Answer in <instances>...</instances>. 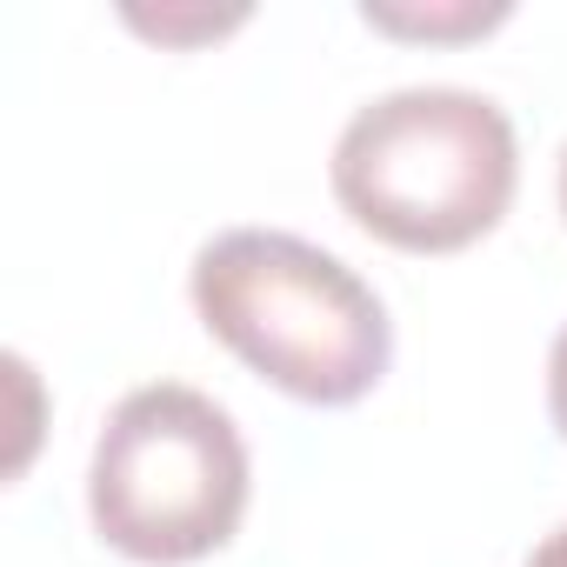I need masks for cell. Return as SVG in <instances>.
<instances>
[{
	"label": "cell",
	"instance_id": "obj_8",
	"mask_svg": "<svg viewBox=\"0 0 567 567\" xmlns=\"http://www.w3.org/2000/svg\"><path fill=\"white\" fill-rule=\"evenodd\" d=\"M560 214H567V147H560Z\"/></svg>",
	"mask_w": 567,
	"mask_h": 567
},
{
	"label": "cell",
	"instance_id": "obj_5",
	"mask_svg": "<svg viewBox=\"0 0 567 567\" xmlns=\"http://www.w3.org/2000/svg\"><path fill=\"white\" fill-rule=\"evenodd\" d=\"M127 21H134V28H154L161 41H181V34H220L227 21H240V8H234V14H181V21H174V14H141V8H127Z\"/></svg>",
	"mask_w": 567,
	"mask_h": 567
},
{
	"label": "cell",
	"instance_id": "obj_7",
	"mask_svg": "<svg viewBox=\"0 0 567 567\" xmlns=\"http://www.w3.org/2000/svg\"><path fill=\"white\" fill-rule=\"evenodd\" d=\"M527 567H567V520H560V527H554L534 554H527Z\"/></svg>",
	"mask_w": 567,
	"mask_h": 567
},
{
	"label": "cell",
	"instance_id": "obj_2",
	"mask_svg": "<svg viewBox=\"0 0 567 567\" xmlns=\"http://www.w3.org/2000/svg\"><path fill=\"white\" fill-rule=\"evenodd\" d=\"M334 200L354 227L401 254H454L481 240L520 181V141L494 94L421 81L388 87L334 134Z\"/></svg>",
	"mask_w": 567,
	"mask_h": 567
},
{
	"label": "cell",
	"instance_id": "obj_4",
	"mask_svg": "<svg viewBox=\"0 0 567 567\" xmlns=\"http://www.w3.org/2000/svg\"><path fill=\"white\" fill-rule=\"evenodd\" d=\"M361 14L374 28H388V34H481V28L507 21V0H494V8H474V0H461V8H401V0H368Z\"/></svg>",
	"mask_w": 567,
	"mask_h": 567
},
{
	"label": "cell",
	"instance_id": "obj_1",
	"mask_svg": "<svg viewBox=\"0 0 567 567\" xmlns=\"http://www.w3.org/2000/svg\"><path fill=\"white\" fill-rule=\"evenodd\" d=\"M194 315L260 381L308 408L361 401L394 361V321L368 280L288 227H220L187 267Z\"/></svg>",
	"mask_w": 567,
	"mask_h": 567
},
{
	"label": "cell",
	"instance_id": "obj_3",
	"mask_svg": "<svg viewBox=\"0 0 567 567\" xmlns=\"http://www.w3.org/2000/svg\"><path fill=\"white\" fill-rule=\"evenodd\" d=\"M247 487L254 467L234 414L187 381L121 394L87 461L94 534L147 567H181L227 547L247 514Z\"/></svg>",
	"mask_w": 567,
	"mask_h": 567
},
{
	"label": "cell",
	"instance_id": "obj_6",
	"mask_svg": "<svg viewBox=\"0 0 567 567\" xmlns=\"http://www.w3.org/2000/svg\"><path fill=\"white\" fill-rule=\"evenodd\" d=\"M547 414H554V427L567 441V321H560V334L547 348Z\"/></svg>",
	"mask_w": 567,
	"mask_h": 567
}]
</instances>
